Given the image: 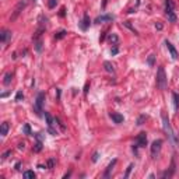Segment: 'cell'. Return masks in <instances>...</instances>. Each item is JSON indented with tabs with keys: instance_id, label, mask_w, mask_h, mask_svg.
I'll return each instance as SVG.
<instances>
[{
	"instance_id": "8",
	"label": "cell",
	"mask_w": 179,
	"mask_h": 179,
	"mask_svg": "<svg viewBox=\"0 0 179 179\" xmlns=\"http://www.w3.org/2000/svg\"><path fill=\"white\" fill-rule=\"evenodd\" d=\"M165 45H167V49L169 50V53H171V58L173 59V60H176L178 59V52H176V49L173 48V45L171 44V42H168V41H165Z\"/></svg>"
},
{
	"instance_id": "14",
	"label": "cell",
	"mask_w": 179,
	"mask_h": 179,
	"mask_svg": "<svg viewBox=\"0 0 179 179\" xmlns=\"http://www.w3.org/2000/svg\"><path fill=\"white\" fill-rule=\"evenodd\" d=\"M115 164H116V160H113V161H112V162H111V164H109V165H108V168H106L105 173H104V176H105V178H109V175H111V172H112V169H113Z\"/></svg>"
},
{
	"instance_id": "29",
	"label": "cell",
	"mask_w": 179,
	"mask_h": 179,
	"mask_svg": "<svg viewBox=\"0 0 179 179\" xmlns=\"http://www.w3.org/2000/svg\"><path fill=\"white\" fill-rule=\"evenodd\" d=\"M10 154H11V150L6 151V153H4V154H3V156H2V160H6V158H7V157H9V156H10Z\"/></svg>"
},
{
	"instance_id": "4",
	"label": "cell",
	"mask_w": 179,
	"mask_h": 179,
	"mask_svg": "<svg viewBox=\"0 0 179 179\" xmlns=\"http://www.w3.org/2000/svg\"><path fill=\"white\" fill-rule=\"evenodd\" d=\"M25 6H27V0H21L20 3H18L17 6L14 7V11H13V14H11V17H10V20L14 21L15 18H17L18 15L21 14V11H23L24 9H25Z\"/></svg>"
},
{
	"instance_id": "28",
	"label": "cell",
	"mask_w": 179,
	"mask_h": 179,
	"mask_svg": "<svg viewBox=\"0 0 179 179\" xmlns=\"http://www.w3.org/2000/svg\"><path fill=\"white\" fill-rule=\"evenodd\" d=\"M98 157H100V153H94V154H92V161L97 162L98 161Z\"/></svg>"
},
{
	"instance_id": "13",
	"label": "cell",
	"mask_w": 179,
	"mask_h": 179,
	"mask_svg": "<svg viewBox=\"0 0 179 179\" xmlns=\"http://www.w3.org/2000/svg\"><path fill=\"white\" fill-rule=\"evenodd\" d=\"M7 132H9V123H7V122H3L2 126H0V136L4 137V136L7 134Z\"/></svg>"
},
{
	"instance_id": "5",
	"label": "cell",
	"mask_w": 179,
	"mask_h": 179,
	"mask_svg": "<svg viewBox=\"0 0 179 179\" xmlns=\"http://www.w3.org/2000/svg\"><path fill=\"white\" fill-rule=\"evenodd\" d=\"M161 146H162V140H160V139L151 144V156H153V158L158 157L160 151H161Z\"/></svg>"
},
{
	"instance_id": "18",
	"label": "cell",
	"mask_w": 179,
	"mask_h": 179,
	"mask_svg": "<svg viewBox=\"0 0 179 179\" xmlns=\"http://www.w3.org/2000/svg\"><path fill=\"white\" fill-rule=\"evenodd\" d=\"M24 178L25 179H34L35 178V173H34V171H25V172H24Z\"/></svg>"
},
{
	"instance_id": "21",
	"label": "cell",
	"mask_w": 179,
	"mask_h": 179,
	"mask_svg": "<svg viewBox=\"0 0 179 179\" xmlns=\"http://www.w3.org/2000/svg\"><path fill=\"white\" fill-rule=\"evenodd\" d=\"M66 35H67L66 31H59L58 34H55V39H62V38H65Z\"/></svg>"
},
{
	"instance_id": "10",
	"label": "cell",
	"mask_w": 179,
	"mask_h": 179,
	"mask_svg": "<svg viewBox=\"0 0 179 179\" xmlns=\"http://www.w3.org/2000/svg\"><path fill=\"white\" fill-rule=\"evenodd\" d=\"M9 38H11V32L7 31V29H3L2 34H0V41L3 42V44H6V42L9 41Z\"/></svg>"
},
{
	"instance_id": "30",
	"label": "cell",
	"mask_w": 179,
	"mask_h": 179,
	"mask_svg": "<svg viewBox=\"0 0 179 179\" xmlns=\"http://www.w3.org/2000/svg\"><path fill=\"white\" fill-rule=\"evenodd\" d=\"M144 121H146V116H140L139 117V121H137V125H143Z\"/></svg>"
},
{
	"instance_id": "9",
	"label": "cell",
	"mask_w": 179,
	"mask_h": 179,
	"mask_svg": "<svg viewBox=\"0 0 179 179\" xmlns=\"http://www.w3.org/2000/svg\"><path fill=\"white\" fill-rule=\"evenodd\" d=\"M90 17H88V14H84V17H83V20H81V23H80V28L83 29V31H85V29L90 27Z\"/></svg>"
},
{
	"instance_id": "3",
	"label": "cell",
	"mask_w": 179,
	"mask_h": 179,
	"mask_svg": "<svg viewBox=\"0 0 179 179\" xmlns=\"http://www.w3.org/2000/svg\"><path fill=\"white\" fill-rule=\"evenodd\" d=\"M165 14L168 17V21H171V23H175L176 21L175 4H173L172 0H167V3H165Z\"/></svg>"
},
{
	"instance_id": "7",
	"label": "cell",
	"mask_w": 179,
	"mask_h": 179,
	"mask_svg": "<svg viewBox=\"0 0 179 179\" xmlns=\"http://www.w3.org/2000/svg\"><path fill=\"white\" fill-rule=\"evenodd\" d=\"M136 143H137L139 147H144L147 144V134L144 132H141L140 134L137 136V139H136Z\"/></svg>"
},
{
	"instance_id": "20",
	"label": "cell",
	"mask_w": 179,
	"mask_h": 179,
	"mask_svg": "<svg viewBox=\"0 0 179 179\" xmlns=\"http://www.w3.org/2000/svg\"><path fill=\"white\" fill-rule=\"evenodd\" d=\"M108 39H109V42H111V44H113V45L117 44V36L115 35V34H109Z\"/></svg>"
},
{
	"instance_id": "22",
	"label": "cell",
	"mask_w": 179,
	"mask_h": 179,
	"mask_svg": "<svg viewBox=\"0 0 179 179\" xmlns=\"http://www.w3.org/2000/svg\"><path fill=\"white\" fill-rule=\"evenodd\" d=\"M45 117H46L48 126H49V127H52V126H53V119H52V116H50L49 113H45Z\"/></svg>"
},
{
	"instance_id": "27",
	"label": "cell",
	"mask_w": 179,
	"mask_h": 179,
	"mask_svg": "<svg viewBox=\"0 0 179 179\" xmlns=\"http://www.w3.org/2000/svg\"><path fill=\"white\" fill-rule=\"evenodd\" d=\"M24 132H25L27 134H31V129H29V125H25V126H24Z\"/></svg>"
},
{
	"instance_id": "35",
	"label": "cell",
	"mask_w": 179,
	"mask_h": 179,
	"mask_svg": "<svg viewBox=\"0 0 179 179\" xmlns=\"http://www.w3.org/2000/svg\"><path fill=\"white\" fill-rule=\"evenodd\" d=\"M24 146H25V144H24V143L18 144V148H20V150H24Z\"/></svg>"
},
{
	"instance_id": "12",
	"label": "cell",
	"mask_w": 179,
	"mask_h": 179,
	"mask_svg": "<svg viewBox=\"0 0 179 179\" xmlns=\"http://www.w3.org/2000/svg\"><path fill=\"white\" fill-rule=\"evenodd\" d=\"M112 20H113V17H112V15H109V14H106V15H100V17H97V18H95V23L101 24V23H105V21H112Z\"/></svg>"
},
{
	"instance_id": "23",
	"label": "cell",
	"mask_w": 179,
	"mask_h": 179,
	"mask_svg": "<svg viewBox=\"0 0 179 179\" xmlns=\"http://www.w3.org/2000/svg\"><path fill=\"white\" fill-rule=\"evenodd\" d=\"M41 150H42V143H41V140H39L38 143L34 146V151H35V153H39Z\"/></svg>"
},
{
	"instance_id": "16",
	"label": "cell",
	"mask_w": 179,
	"mask_h": 179,
	"mask_svg": "<svg viewBox=\"0 0 179 179\" xmlns=\"http://www.w3.org/2000/svg\"><path fill=\"white\" fill-rule=\"evenodd\" d=\"M104 67H105V70L108 71V73H113V71H115L113 65H112L111 62H105V63H104Z\"/></svg>"
},
{
	"instance_id": "31",
	"label": "cell",
	"mask_w": 179,
	"mask_h": 179,
	"mask_svg": "<svg viewBox=\"0 0 179 179\" xmlns=\"http://www.w3.org/2000/svg\"><path fill=\"white\" fill-rule=\"evenodd\" d=\"M148 65H150V66L154 65V55H151L150 58H148Z\"/></svg>"
},
{
	"instance_id": "34",
	"label": "cell",
	"mask_w": 179,
	"mask_h": 179,
	"mask_svg": "<svg viewBox=\"0 0 179 179\" xmlns=\"http://www.w3.org/2000/svg\"><path fill=\"white\" fill-rule=\"evenodd\" d=\"M111 53H112V55H116V53H117V48H116V46H115V48H113V49H112V50H111Z\"/></svg>"
},
{
	"instance_id": "1",
	"label": "cell",
	"mask_w": 179,
	"mask_h": 179,
	"mask_svg": "<svg viewBox=\"0 0 179 179\" xmlns=\"http://www.w3.org/2000/svg\"><path fill=\"white\" fill-rule=\"evenodd\" d=\"M167 85H168V79H167V76H165V70L162 66H160L158 71H157V87H158L160 90H165Z\"/></svg>"
},
{
	"instance_id": "6",
	"label": "cell",
	"mask_w": 179,
	"mask_h": 179,
	"mask_svg": "<svg viewBox=\"0 0 179 179\" xmlns=\"http://www.w3.org/2000/svg\"><path fill=\"white\" fill-rule=\"evenodd\" d=\"M44 101H45V94L44 92H39L38 97H36V102H35V112H36V115H39V116H41V112H42Z\"/></svg>"
},
{
	"instance_id": "19",
	"label": "cell",
	"mask_w": 179,
	"mask_h": 179,
	"mask_svg": "<svg viewBox=\"0 0 179 179\" xmlns=\"http://www.w3.org/2000/svg\"><path fill=\"white\" fill-rule=\"evenodd\" d=\"M34 41H35V49L38 50V52H41V50H42V41L39 38L34 39Z\"/></svg>"
},
{
	"instance_id": "17",
	"label": "cell",
	"mask_w": 179,
	"mask_h": 179,
	"mask_svg": "<svg viewBox=\"0 0 179 179\" xmlns=\"http://www.w3.org/2000/svg\"><path fill=\"white\" fill-rule=\"evenodd\" d=\"M172 98H173V105H175V109L178 111V109H179V95L176 94V92H173Z\"/></svg>"
},
{
	"instance_id": "32",
	"label": "cell",
	"mask_w": 179,
	"mask_h": 179,
	"mask_svg": "<svg viewBox=\"0 0 179 179\" xmlns=\"http://www.w3.org/2000/svg\"><path fill=\"white\" fill-rule=\"evenodd\" d=\"M53 164H55V161H53V160H49V161H48V168H49V169H52Z\"/></svg>"
},
{
	"instance_id": "25",
	"label": "cell",
	"mask_w": 179,
	"mask_h": 179,
	"mask_svg": "<svg viewBox=\"0 0 179 179\" xmlns=\"http://www.w3.org/2000/svg\"><path fill=\"white\" fill-rule=\"evenodd\" d=\"M132 168H133V164H130L129 167H127V169H126V173H125V178H129L130 172H132Z\"/></svg>"
},
{
	"instance_id": "2",
	"label": "cell",
	"mask_w": 179,
	"mask_h": 179,
	"mask_svg": "<svg viewBox=\"0 0 179 179\" xmlns=\"http://www.w3.org/2000/svg\"><path fill=\"white\" fill-rule=\"evenodd\" d=\"M161 117H162V126H164V130H165V133L168 134V137H169V140L172 141L173 144H175V134H173V130H172V127H171V123H169V119H168V116L165 113H162L161 115Z\"/></svg>"
},
{
	"instance_id": "33",
	"label": "cell",
	"mask_w": 179,
	"mask_h": 179,
	"mask_svg": "<svg viewBox=\"0 0 179 179\" xmlns=\"http://www.w3.org/2000/svg\"><path fill=\"white\" fill-rule=\"evenodd\" d=\"M125 25H126V27H129V28H130V29H132V31H133V32H134V34H137V31H136V29H134V28H133V27H132V25H130V24H129V23H125Z\"/></svg>"
},
{
	"instance_id": "26",
	"label": "cell",
	"mask_w": 179,
	"mask_h": 179,
	"mask_svg": "<svg viewBox=\"0 0 179 179\" xmlns=\"http://www.w3.org/2000/svg\"><path fill=\"white\" fill-rule=\"evenodd\" d=\"M24 98V95H23V92H17V95H15V101H21Z\"/></svg>"
},
{
	"instance_id": "15",
	"label": "cell",
	"mask_w": 179,
	"mask_h": 179,
	"mask_svg": "<svg viewBox=\"0 0 179 179\" xmlns=\"http://www.w3.org/2000/svg\"><path fill=\"white\" fill-rule=\"evenodd\" d=\"M11 79H13V73H11V71H9V73L4 74V80H3L4 85H9L10 83H11Z\"/></svg>"
},
{
	"instance_id": "11",
	"label": "cell",
	"mask_w": 179,
	"mask_h": 179,
	"mask_svg": "<svg viewBox=\"0 0 179 179\" xmlns=\"http://www.w3.org/2000/svg\"><path fill=\"white\" fill-rule=\"evenodd\" d=\"M109 116H111V119L115 122V123H122L123 122V116L119 113H115V112H111L109 113Z\"/></svg>"
},
{
	"instance_id": "24",
	"label": "cell",
	"mask_w": 179,
	"mask_h": 179,
	"mask_svg": "<svg viewBox=\"0 0 179 179\" xmlns=\"http://www.w3.org/2000/svg\"><path fill=\"white\" fill-rule=\"evenodd\" d=\"M56 4H58V0H49V2H48V6H49V9H53Z\"/></svg>"
}]
</instances>
